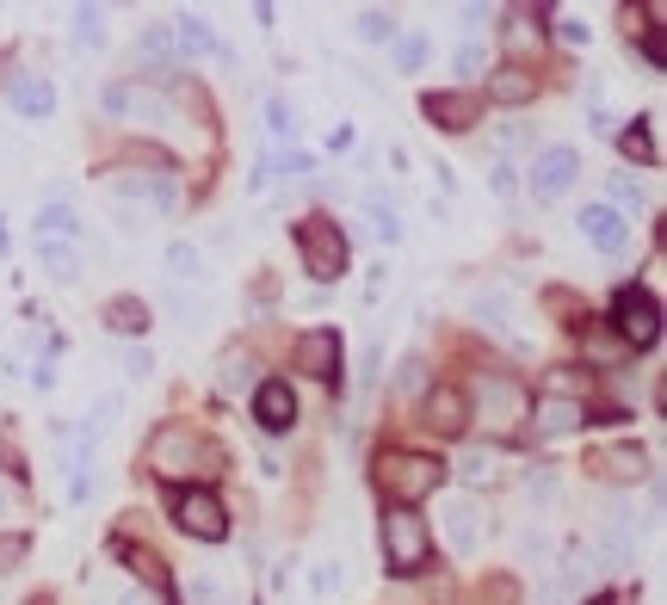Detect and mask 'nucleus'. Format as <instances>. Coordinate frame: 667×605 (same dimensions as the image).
Segmentation results:
<instances>
[{
    "label": "nucleus",
    "instance_id": "nucleus-7",
    "mask_svg": "<svg viewBox=\"0 0 667 605\" xmlns=\"http://www.w3.org/2000/svg\"><path fill=\"white\" fill-rule=\"evenodd\" d=\"M574 180H581V155H574V149H538V161H531V173H526V186L538 204L562 198Z\"/></svg>",
    "mask_w": 667,
    "mask_h": 605
},
{
    "label": "nucleus",
    "instance_id": "nucleus-1",
    "mask_svg": "<svg viewBox=\"0 0 667 605\" xmlns=\"http://www.w3.org/2000/svg\"><path fill=\"white\" fill-rule=\"evenodd\" d=\"M149 464H155V476L168 482H186V476H217V451L204 445L192 426H161L155 439H149Z\"/></svg>",
    "mask_w": 667,
    "mask_h": 605
},
{
    "label": "nucleus",
    "instance_id": "nucleus-26",
    "mask_svg": "<svg viewBox=\"0 0 667 605\" xmlns=\"http://www.w3.org/2000/svg\"><path fill=\"white\" fill-rule=\"evenodd\" d=\"M80 235V217L68 210V204H50V210H37V241H75Z\"/></svg>",
    "mask_w": 667,
    "mask_h": 605
},
{
    "label": "nucleus",
    "instance_id": "nucleus-16",
    "mask_svg": "<svg viewBox=\"0 0 667 605\" xmlns=\"http://www.w3.org/2000/svg\"><path fill=\"white\" fill-rule=\"evenodd\" d=\"M254 420H260L266 433H291V420H297V396L291 383H254Z\"/></svg>",
    "mask_w": 667,
    "mask_h": 605
},
{
    "label": "nucleus",
    "instance_id": "nucleus-21",
    "mask_svg": "<svg viewBox=\"0 0 667 605\" xmlns=\"http://www.w3.org/2000/svg\"><path fill=\"white\" fill-rule=\"evenodd\" d=\"M7 99H13L25 118H50V111H56V87H50L44 75H19L13 87H7Z\"/></svg>",
    "mask_w": 667,
    "mask_h": 605
},
{
    "label": "nucleus",
    "instance_id": "nucleus-40",
    "mask_svg": "<svg viewBox=\"0 0 667 605\" xmlns=\"http://www.w3.org/2000/svg\"><path fill=\"white\" fill-rule=\"evenodd\" d=\"M513 173H519L513 161H495V168H488V186H495L501 198H513V192H519V180H513Z\"/></svg>",
    "mask_w": 667,
    "mask_h": 605
},
{
    "label": "nucleus",
    "instance_id": "nucleus-28",
    "mask_svg": "<svg viewBox=\"0 0 667 605\" xmlns=\"http://www.w3.org/2000/svg\"><path fill=\"white\" fill-rule=\"evenodd\" d=\"M106 13H99V7H80V13H75V44L80 50H106Z\"/></svg>",
    "mask_w": 667,
    "mask_h": 605
},
{
    "label": "nucleus",
    "instance_id": "nucleus-24",
    "mask_svg": "<svg viewBox=\"0 0 667 605\" xmlns=\"http://www.w3.org/2000/svg\"><path fill=\"white\" fill-rule=\"evenodd\" d=\"M106 327H111V334H142V327H149V303H142V296H111V303H106Z\"/></svg>",
    "mask_w": 667,
    "mask_h": 605
},
{
    "label": "nucleus",
    "instance_id": "nucleus-45",
    "mask_svg": "<svg viewBox=\"0 0 667 605\" xmlns=\"http://www.w3.org/2000/svg\"><path fill=\"white\" fill-rule=\"evenodd\" d=\"M192 605H223V593H217V581H211V574H198V581H192Z\"/></svg>",
    "mask_w": 667,
    "mask_h": 605
},
{
    "label": "nucleus",
    "instance_id": "nucleus-35",
    "mask_svg": "<svg viewBox=\"0 0 667 605\" xmlns=\"http://www.w3.org/2000/svg\"><path fill=\"white\" fill-rule=\"evenodd\" d=\"M420 383H427V358L408 353V358H402V371H396V389H420Z\"/></svg>",
    "mask_w": 667,
    "mask_h": 605
},
{
    "label": "nucleus",
    "instance_id": "nucleus-38",
    "mask_svg": "<svg viewBox=\"0 0 667 605\" xmlns=\"http://www.w3.org/2000/svg\"><path fill=\"white\" fill-rule=\"evenodd\" d=\"M142 56H155V63H161V56H168V50H173V37H168V25H149V32H142Z\"/></svg>",
    "mask_w": 667,
    "mask_h": 605
},
{
    "label": "nucleus",
    "instance_id": "nucleus-43",
    "mask_svg": "<svg viewBox=\"0 0 667 605\" xmlns=\"http://www.w3.org/2000/svg\"><path fill=\"white\" fill-rule=\"evenodd\" d=\"M557 32H562V44H588V19H581V13H562Z\"/></svg>",
    "mask_w": 667,
    "mask_h": 605
},
{
    "label": "nucleus",
    "instance_id": "nucleus-29",
    "mask_svg": "<svg viewBox=\"0 0 667 605\" xmlns=\"http://www.w3.org/2000/svg\"><path fill=\"white\" fill-rule=\"evenodd\" d=\"M458 476H464V482H495L501 476V451H464Z\"/></svg>",
    "mask_w": 667,
    "mask_h": 605
},
{
    "label": "nucleus",
    "instance_id": "nucleus-10",
    "mask_svg": "<svg viewBox=\"0 0 667 605\" xmlns=\"http://www.w3.org/2000/svg\"><path fill=\"white\" fill-rule=\"evenodd\" d=\"M476 408H482V420L501 433V426H513V420H526V389L513 383V377H482Z\"/></svg>",
    "mask_w": 667,
    "mask_h": 605
},
{
    "label": "nucleus",
    "instance_id": "nucleus-47",
    "mask_svg": "<svg viewBox=\"0 0 667 605\" xmlns=\"http://www.w3.org/2000/svg\"><path fill=\"white\" fill-rule=\"evenodd\" d=\"M266 118H272V130H291V111H284V99H272V106H266Z\"/></svg>",
    "mask_w": 667,
    "mask_h": 605
},
{
    "label": "nucleus",
    "instance_id": "nucleus-25",
    "mask_svg": "<svg viewBox=\"0 0 667 605\" xmlns=\"http://www.w3.org/2000/svg\"><path fill=\"white\" fill-rule=\"evenodd\" d=\"M217 383L229 389V396H241V389H254V353H241V346H229V353L217 358Z\"/></svg>",
    "mask_w": 667,
    "mask_h": 605
},
{
    "label": "nucleus",
    "instance_id": "nucleus-19",
    "mask_svg": "<svg viewBox=\"0 0 667 605\" xmlns=\"http://www.w3.org/2000/svg\"><path fill=\"white\" fill-rule=\"evenodd\" d=\"M574 223H581V235H588L600 253H624V241H631V235H624V217L612 210V204H588Z\"/></svg>",
    "mask_w": 667,
    "mask_h": 605
},
{
    "label": "nucleus",
    "instance_id": "nucleus-2",
    "mask_svg": "<svg viewBox=\"0 0 667 605\" xmlns=\"http://www.w3.org/2000/svg\"><path fill=\"white\" fill-rule=\"evenodd\" d=\"M384 562L389 574H420L433 562V531L415 507H389L384 512Z\"/></svg>",
    "mask_w": 667,
    "mask_h": 605
},
{
    "label": "nucleus",
    "instance_id": "nucleus-22",
    "mask_svg": "<svg viewBox=\"0 0 667 605\" xmlns=\"http://www.w3.org/2000/svg\"><path fill=\"white\" fill-rule=\"evenodd\" d=\"M588 469H600V476H612V482H636V476H643V451H636V445L593 451V457H588Z\"/></svg>",
    "mask_w": 667,
    "mask_h": 605
},
{
    "label": "nucleus",
    "instance_id": "nucleus-17",
    "mask_svg": "<svg viewBox=\"0 0 667 605\" xmlns=\"http://www.w3.org/2000/svg\"><path fill=\"white\" fill-rule=\"evenodd\" d=\"M420 106H427V118L439 130H470L482 118V94H427Z\"/></svg>",
    "mask_w": 667,
    "mask_h": 605
},
{
    "label": "nucleus",
    "instance_id": "nucleus-14",
    "mask_svg": "<svg viewBox=\"0 0 667 605\" xmlns=\"http://www.w3.org/2000/svg\"><path fill=\"white\" fill-rule=\"evenodd\" d=\"M526 414L544 439H562L588 420V402H581V396H538V408H526Z\"/></svg>",
    "mask_w": 667,
    "mask_h": 605
},
{
    "label": "nucleus",
    "instance_id": "nucleus-30",
    "mask_svg": "<svg viewBox=\"0 0 667 605\" xmlns=\"http://www.w3.org/2000/svg\"><path fill=\"white\" fill-rule=\"evenodd\" d=\"M358 37H365V44H389V37H396V19H389V13H377V7H372V13L358 19Z\"/></svg>",
    "mask_w": 667,
    "mask_h": 605
},
{
    "label": "nucleus",
    "instance_id": "nucleus-41",
    "mask_svg": "<svg viewBox=\"0 0 667 605\" xmlns=\"http://www.w3.org/2000/svg\"><path fill=\"white\" fill-rule=\"evenodd\" d=\"M25 550H32L25 538H0V574H13L19 562H25Z\"/></svg>",
    "mask_w": 667,
    "mask_h": 605
},
{
    "label": "nucleus",
    "instance_id": "nucleus-8",
    "mask_svg": "<svg viewBox=\"0 0 667 605\" xmlns=\"http://www.w3.org/2000/svg\"><path fill=\"white\" fill-rule=\"evenodd\" d=\"M655 334H661V310H655L649 291H636V284H624L618 291V341L624 346H655Z\"/></svg>",
    "mask_w": 667,
    "mask_h": 605
},
{
    "label": "nucleus",
    "instance_id": "nucleus-36",
    "mask_svg": "<svg viewBox=\"0 0 667 605\" xmlns=\"http://www.w3.org/2000/svg\"><path fill=\"white\" fill-rule=\"evenodd\" d=\"M111 217H118V229H125V235L149 229V210H137V204H111Z\"/></svg>",
    "mask_w": 667,
    "mask_h": 605
},
{
    "label": "nucleus",
    "instance_id": "nucleus-5",
    "mask_svg": "<svg viewBox=\"0 0 667 605\" xmlns=\"http://www.w3.org/2000/svg\"><path fill=\"white\" fill-rule=\"evenodd\" d=\"M173 526L198 543H223L229 538V512H223V500L211 488H186V495H173Z\"/></svg>",
    "mask_w": 667,
    "mask_h": 605
},
{
    "label": "nucleus",
    "instance_id": "nucleus-4",
    "mask_svg": "<svg viewBox=\"0 0 667 605\" xmlns=\"http://www.w3.org/2000/svg\"><path fill=\"white\" fill-rule=\"evenodd\" d=\"M297 253H303V272H310L315 284H334L346 272V235L341 223H327V217H303L291 229Z\"/></svg>",
    "mask_w": 667,
    "mask_h": 605
},
{
    "label": "nucleus",
    "instance_id": "nucleus-42",
    "mask_svg": "<svg viewBox=\"0 0 667 605\" xmlns=\"http://www.w3.org/2000/svg\"><path fill=\"white\" fill-rule=\"evenodd\" d=\"M612 198H618V204H643V186H636L631 173H612Z\"/></svg>",
    "mask_w": 667,
    "mask_h": 605
},
{
    "label": "nucleus",
    "instance_id": "nucleus-3",
    "mask_svg": "<svg viewBox=\"0 0 667 605\" xmlns=\"http://www.w3.org/2000/svg\"><path fill=\"white\" fill-rule=\"evenodd\" d=\"M377 488L396 507H415V500H427L439 488V457H427V451H384L377 457Z\"/></svg>",
    "mask_w": 667,
    "mask_h": 605
},
{
    "label": "nucleus",
    "instance_id": "nucleus-31",
    "mask_svg": "<svg viewBox=\"0 0 667 605\" xmlns=\"http://www.w3.org/2000/svg\"><path fill=\"white\" fill-rule=\"evenodd\" d=\"M420 63H427V37H415V32L396 37V68H402V75H415Z\"/></svg>",
    "mask_w": 667,
    "mask_h": 605
},
{
    "label": "nucleus",
    "instance_id": "nucleus-37",
    "mask_svg": "<svg viewBox=\"0 0 667 605\" xmlns=\"http://www.w3.org/2000/svg\"><path fill=\"white\" fill-rule=\"evenodd\" d=\"M624 155H631V161H655V142H649V130H643V125L624 130Z\"/></svg>",
    "mask_w": 667,
    "mask_h": 605
},
{
    "label": "nucleus",
    "instance_id": "nucleus-44",
    "mask_svg": "<svg viewBox=\"0 0 667 605\" xmlns=\"http://www.w3.org/2000/svg\"><path fill=\"white\" fill-rule=\"evenodd\" d=\"M168 315H173V322H198V303H186V296H180V291H168Z\"/></svg>",
    "mask_w": 667,
    "mask_h": 605
},
{
    "label": "nucleus",
    "instance_id": "nucleus-11",
    "mask_svg": "<svg viewBox=\"0 0 667 605\" xmlns=\"http://www.w3.org/2000/svg\"><path fill=\"white\" fill-rule=\"evenodd\" d=\"M99 106L111 111V118H149V125H180V118H173L168 111V99H155V94H142V87H125V80H118V87H106V94H99Z\"/></svg>",
    "mask_w": 667,
    "mask_h": 605
},
{
    "label": "nucleus",
    "instance_id": "nucleus-18",
    "mask_svg": "<svg viewBox=\"0 0 667 605\" xmlns=\"http://www.w3.org/2000/svg\"><path fill=\"white\" fill-rule=\"evenodd\" d=\"M488 99H495V106H531V99H538V75L519 68V63L488 68Z\"/></svg>",
    "mask_w": 667,
    "mask_h": 605
},
{
    "label": "nucleus",
    "instance_id": "nucleus-6",
    "mask_svg": "<svg viewBox=\"0 0 667 605\" xmlns=\"http://www.w3.org/2000/svg\"><path fill=\"white\" fill-rule=\"evenodd\" d=\"M341 358H346L341 327H303L297 334V371H310L315 383H334L341 377Z\"/></svg>",
    "mask_w": 667,
    "mask_h": 605
},
{
    "label": "nucleus",
    "instance_id": "nucleus-34",
    "mask_svg": "<svg viewBox=\"0 0 667 605\" xmlns=\"http://www.w3.org/2000/svg\"><path fill=\"white\" fill-rule=\"evenodd\" d=\"M372 235H377V241H402V217L384 210V204H372Z\"/></svg>",
    "mask_w": 667,
    "mask_h": 605
},
{
    "label": "nucleus",
    "instance_id": "nucleus-12",
    "mask_svg": "<svg viewBox=\"0 0 667 605\" xmlns=\"http://www.w3.org/2000/svg\"><path fill=\"white\" fill-rule=\"evenodd\" d=\"M470 322L488 327V334H513V322H519V296H513L507 284H482V291H470Z\"/></svg>",
    "mask_w": 667,
    "mask_h": 605
},
{
    "label": "nucleus",
    "instance_id": "nucleus-13",
    "mask_svg": "<svg viewBox=\"0 0 667 605\" xmlns=\"http://www.w3.org/2000/svg\"><path fill=\"white\" fill-rule=\"evenodd\" d=\"M420 414H427V426H433L439 439H458L470 426V396L464 389H451V383H439V389H427V408H420Z\"/></svg>",
    "mask_w": 667,
    "mask_h": 605
},
{
    "label": "nucleus",
    "instance_id": "nucleus-23",
    "mask_svg": "<svg viewBox=\"0 0 667 605\" xmlns=\"http://www.w3.org/2000/svg\"><path fill=\"white\" fill-rule=\"evenodd\" d=\"M37 266H44L56 284H75V272H80V253H75V241H37Z\"/></svg>",
    "mask_w": 667,
    "mask_h": 605
},
{
    "label": "nucleus",
    "instance_id": "nucleus-27",
    "mask_svg": "<svg viewBox=\"0 0 667 605\" xmlns=\"http://www.w3.org/2000/svg\"><path fill=\"white\" fill-rule=\"evenodd\" d=\"M168 279L173 284H198L204 279V253L192 248V241H173L168 248Z\"/></svg>",
    "mask_w": 667,
    "mask_h": 605
},
{
    "label": "nucleus",
    "instance_id": "nucleus-39",
    "mask_svg": "<svg viewBox=\"0 0 667 605\" xmlns=\"http://www.w3.org/2000/svg\"><path fill=\"white\" fill-rule=\"evenodd\" d=\"M149 371H155V353H149V346H130V353H125V377H137V383H142Z\"/></svg>",
    "mask_w": 667,
    "mask_h": 605
},
{
    "label": "nucleus",
    "instance_id": "nucleus-15",
    "mask_svg": "<svg viewBox=\"0 0 667 605\" xmlns=\"http://www.w3.org/2000/svg\"><path fill=\"white\" fill-rule=\"evenodd\" d=\"M111 192H118V204H137V210H173V198H180V186L168 173H130Z\"/></svg>",
    "mask_w": 667,
    "mask_h": 605
},
{
    "label": "nucleus",
    "instance_id": "nucleus-33",
    "mask_svg": "<svg viewBox=\"0 0 667 605\" xmlns=\"http://www.w3.org/2000/svg\"><path fill=\"white\" fill-rule=\"evenodd\" d=\"M526 495L531 500H544V507H550V500H557V469H531V476H526Z\"/></svg>",
    "mask_w": 667,
    "mask_h": 605
},
{
    "label": "nucleus",
    "instance_id": "nucleus-32",
    "mask_svg": "<svg viewBox=\"0 0 667 605\" xmlns=\"http://www.w3.org/2000/svg\"><path fill=\"white\" fill-rule=\"evenodd\" d=\"M482 68H488V50L470 37V44H458V75L464 80H482Z\"/></svg>",
    "mask_w": 667,
    "mask_h": 605
},
{
    "label": "nucleus",
    "instance_id": "nucleus-46",
    "mask_svg": "<svg viewBox=\"0 0 667 605\" xmlns=\"http://www.w3.org/2000/svg\"><path fill=\"white\" fill-rule=\"evenodd\" d=\"M111 605H161V593H142V587H125Z\"/></svg>",
    "mask_w": 667,
    "mask_h": 605
},
{
    "label": "nucleus",
    "instance_id": "nucleus-20",
    "mask_svg": "<svg viewBox=\"0 0 667 605\" xmlns=\"http://www.w3.org/2000/svg\"><path fill=\"white\" fill-rule=\"evenodd\" d=\"M168 37H173L180 56H217V32H211V19H204V13H180Z\"/></svg>",
    "mask_w": 667,
    "mask_h": 605
},
{
    "label": "nucleus",
    "instance_id": "nucleus-9",
    "mask_svg": "<svg viewBox=\"0 0 667 605\" xmlns=\"http://www.w3.org/2000/svg\"><path fill=\"white\" fill-rule=\"evenodd\" d=\"M439 526H445V543L458 557H476L482 550V507L470 495H445L439 500Z\"/></svg>",
    "mask_w": 667,
    "mask_h": 605
}]
</instances>
